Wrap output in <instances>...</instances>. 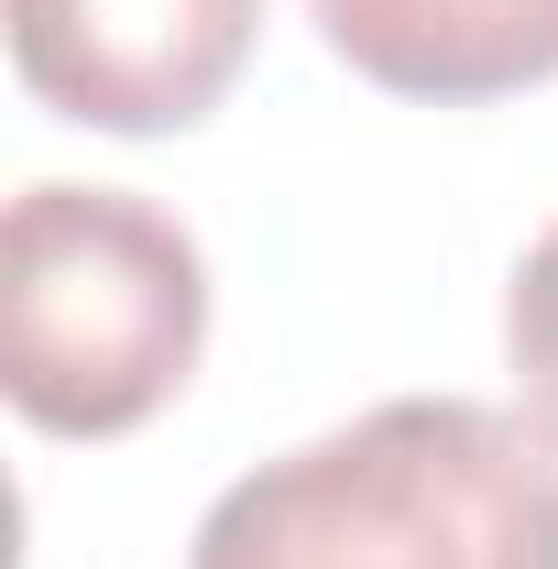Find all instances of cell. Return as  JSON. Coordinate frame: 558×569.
Segmentation results:
<instances>
[{
    "label": "cell",
    "mask_w": 558,
    "mask_h": 569,
    "mask_svg": "<svg viewBox=\"0 0 558 569\" xmlns=\"http://www.w3.org/2000/svg\"><path fill=\"white\" fill-rule=\"evenodd\" d=\"M209 351V263L132 187L33 176L0 219V395L44 438H132Z\"/></svg>",
    "instance_id": "obj_2"
},
{
    "label": "cell",
    "mask_w": 558,
    "mask_h": 569,
    "mask_svg": "<svg viewBox=\"0 0 558 569\" xmlns=\"http://www.w3.org/2000/svg\"><path fill=\"white\" fill-rule=\"evenodd\" d=\"M22 88L88 132H187L230 99L263 0H0Z\"/></svg>",
    "instance_id": "obj_3"
},
{
    "label": "cell",
    "mask_w": 558,
    "mask_h": 569,
    "mask_svg": "<svg viewBox=\"0 0 558 569\" xmlns=\"http://www.w3.org/2000/svg\"><path fill=\"white\" fill-rule=\"evenodd\" d=\"M329 56L395 99H515L558 77V0H307Z\"/></svg>",
    "instance_id": "obj_4"
},
{
    "label": "cell",
    "mask_w": 558,
    "mask_h": 569,
    "mask_svg": "<svg viewBox=\"0 0 558 569\" xmlns=\"http://www.w3.org/2000/svg\"><path fill=\"white\" fill-rule=\"evenodd\" d=\"M187 569H558V438L482 395H395L241 471Z\"/></svg>",
    "instance_id": "obj_1"
},
{
    "label": "cell",
    "mask_w": 558,
    "mask_h": 569,
    "mask_svg": "<svg viewBox=\"0 0 558 569\" xmlns=\"http://www.w3.org/2000/svg\"><path fill=\"white\" fill-rule=\"evenodd\" d=\"M504 361H515L526 417L558 438V219L526 241V263H515V284H504Z\"/></svg>",
    "instance_id": "obj_5"
}]
</instances>
